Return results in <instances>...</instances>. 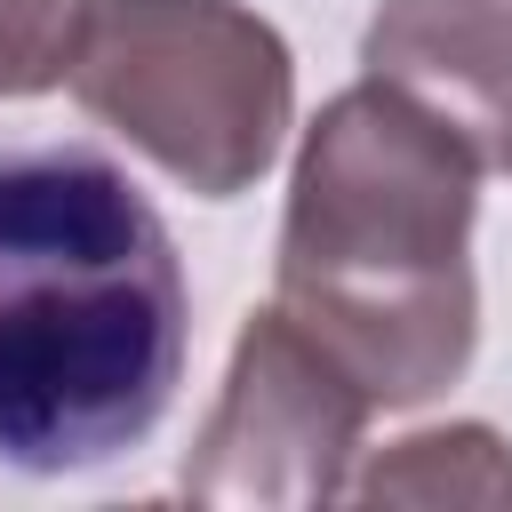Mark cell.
I'll return each mask as SVG.
<instances>
[{
    "instance_id": "cell-3",
    "label": "cell",
    "mask_w": 512,
    "mask_h": 512,
    "mask_svg": "<svg viewBox=\"0 0 512 512\" xmlns=\"http://www.w3.org/2000/svg\"><path fill=\"white\" fill-rule=\"evenodd\" d=\"M72 96L176 184L232 200L288 136V48L232 0H80Z\"/></svg>"
},
{
    "instance_id": "cell-1",
    "label": "cell",
    "mask_w": 512,
    "mask_h": 512,
    "mask_svg": "<svg viewBox=\"0 0 512 512\" xmlns=\"http://www.w3.org/2000/svg\"><path fill=\"white\" fill-rule=\"evenodd\" d=\"M192 296L168 224L88 144L0 152V464L88 472L184 376Z\"/></svg>"
},
{
    "instance_id": "cell-2",
    "label": "cell",
    "mask_w": 512,
    "mask_h": 512,
    "mask_svg": "<svg viewBox=\"0 0 512 512\" xmlns=\"http://www.w3.org/2000/svg\"><path fill=\"white\" fill-rule=\"evenodd\" d=\"M472 176L480 160L376 72L304 128L272 312L368 408H416L472 360Z\"/></svg>"
},
{
    "instance_id": "cell-5",
    "label": "cell",
    "mask_w": 512,
    "mask_h": 512,
    "mask_svg": "<svg viewBox=\"0 0 512 512\" xmlns=\"http://www.w3.org/2000/svg\"><path fill=\"white\" fill-rule=\"evenodd\" d=\"M368 72L416 96L480 168H512V8L504 0H384Z\"/></svg>"
},
{
    "instance_id": "cell-7",
    "label": "cell",
    "mask_w": 512,
    "mask_h": 512,
    "mask_svg": "<svg viewBox=\"0 0 512 512\" xmlns=\"http://www.w3.org/2000/svg\"><path fill=\"white\" fill-rule=\"evenodd\" d=\"M80 0H0V96H40L64 80Z\"/></svg>"
},
{
    "instance_id": "cell-6",
    "label": "cell",
    "mask_w": 512,
    "mask_h": 512,
    "mask_svg": "<svg viewBox=\"0 0 512 512\" xmlns=\"http://www.w3.org/2000/svg\"><path fill=\"white\" fill-rule=\"evenodd\" d=\"M360 496H368V504H440V496L512 504V448H504L488 424L416 432V440H400V448L360 480Z\"/></svg>"
},
{
    "instance_id": "cell-4",
    "label": "cell",
    "mask_w": 512,
    "mask_h": 512,
    "mask_svg": "<svg viewBox=\"0 0 512 512\" xmlns=\"http://www.w3.org/2000/svg\"><path fill=\"white\" fill-rule=\"evenodd\" d=\"M360 424H368V400L352 392V376L280 312H248L224 400L184 464V496L328 504L344 488V456L360 448Z\"/></svg>"
}]
</instances>
